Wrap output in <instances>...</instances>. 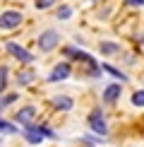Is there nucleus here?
Listing matches in <instances>:
<instances>
[{"label": "nucleus", "mask_w": 144, "mask_h": 147, "mask_svg": "<svg viewBox=\"0 0 144 147\" xmlns=\"http://www.w3.org/2000/svg\"><path fill=\"white\" fill-rule=\"evenodd\" d=\"M87 123H89V128L96 133L99 138H103L106 133H108V123H106V116L99 111V109H94L91 113H89V118H87Z\"/></svg>", "instance_id": "1"}, {"label": "nucleus", "mask_w": 144, "mask_h": 147, "mask_svg": "<svg viewBox=\"0 0 144 147\" xmlns=\"http://www.w3.org/2000/svg\"><path fill=\"white\" fill-rule=\"evenodd\" d=\"M58 41H60V34L55 32V29H48V32L41 34V39H39V48H41V51H53V48L58 46Z\"/></svg>", "instance_id": "2"}, {"label": "nucleus", "mask_w": 144, "mask_h": 147, "mask_svg": "<svg viewBox=\"0 0 144 147\" xmlns=\"http://www.w3.org/2000/svg\"><path fill=\"white\" fill-rule=\"evenodd\" d=\"M22 24V15L15 10H7L0 15V29H17Z\"/></svg>", "instance_id": "3"}, {"label": "nucleus", "mask_w": 144, "mask_h": 147, "mask_svg": "<svg viewBox=\"0 0 144 147\" xmlns=\"http://www.w3.org/2000/svg\"><path fill=\"white\" fill-rule=\"evenodd\" d=\"M5 51H7V53H12V56H15L17 60H22V63H31V60H34V56H31V53H29L27 48L17 46L15 41H7V44H5Z\"/></svg>", "instance_id": "4"}, {"label": "nucleus", "mask_w": 144, "mask_h": 147, "mask_svg": "<svg viewBox=\"0 0 144 147\" xmlns=\"http://www.w3.org/2000/svg\"><path fill=\"white\" fill-rule=\"evenodd\" d=\"M72 72V65L70 63H58L55 68H53V72L48 75V82H60V80H67Z\"/></svg>", "instance_id": "5"}, {"label": "nucleus", "mask_w": 144, "mask_h": 147, "mask_svg": "<svg viewBox=\"0 0 144 147\" xmlns=\"http://www.w3.org/2000/svg\"><path fill=\"white\" fill-rule=\"evenodd\" d=\"M34 116H36V109H34V106H24L22 111H17L15 121H17V123H24V128H27V125H31Z\"/></svg>", "instance_id": "6"}, {"label": "nucleus", "mask_w": 144, "mask_h": 147, "mask_svg": "<svg viewBox=\"0 0 144 147\" xmlns=\"http://www.w3.org/2000/svg\"><path fill=\"white\" fill-rule=\"evenodd\" d=\"M120 94H123V87H120V84H108L106 92H103V101L106 104H115Z\"/></svg>", "instance_id": "7"}, {"label": "nucleus", "mask_w": 144, "mask_h": 147, "mask_svg": "<svg viewBox=\"0 0 144 147\" xmlns=\"http://www.w3.org/2000/svg\"><path fill=\"white\" fill-rule=\"evenodd\" d=\"M99 51L103 53V56H115V53H120V44H113V41H101V44H99Z\"/></svg>", "instance_id": "8"}, {"label": "nucleus", "mask_w": 144, "mask_h": 147, "mask_svg": "<svg viewBox=\"0 0 144 147\" xmlns=\"http://www.w3.org/2000/svg\"><path fill=\"white\" fill-rule=\"evenodd\" d=\"M53 106H55L58 111H70L75 104H72L70 96H55V99H53Z\"/></svg>", "instance_id": "9"}, {"label": "nucleus", "mask_w": 144, "mask_h": 147, "mask_svg": "<svg viewBox=\"0 0 144 147\" xmlns=\"http://www.w3.org/2000/svg\"><path fill=\"white\" fill-rule=\"evenodd\" d=\"M101 70H106V72H111V75L115 77V80H120V82H125V80H127V75H123V72H120L118 68H113V65H101Z\"/></svg>", "instance_id": "10"}, {"label": "nucleus", "mask_w": 144, "mask_h": 147, "mask_svg": "<svg viewBox=\"0 0 144 147\" xmlns=\"http://www.w3.org/2000/svg\"><path fill=\"white\" fill-rule=\"evenodd\" d=\"M132 104H135V106H139V109H144V89H139V92H135V94H132Z\"/></svg>", "instance_id": "11"}, {"label": "nucleus", "mask_w": 144, "mask_h": 147, "mask_svg": "<svg viewBox=\"0 0 144 147\" xmlns=\"http://www.w3.org/2000/svg\"><path fill=\"white\" fill-rule=\"evenodd\" d=\"M31 80H34V72H31V70H27V72H19V77H17V82H19V84H29Z\"/></svg>", "instance_id": "12"}, {"label": "nucleus", "mask_w": 144, "mask_h": 147, "mask_svg": "<svg viewBox=\"0 0 144 147\" xmlns=\"http://www.w3.org/2000/svg\"><path fill=\"white\" fill-rule=\"evenodd\" d=\"M5 84H7V68H0V92H5Z\"/></svg>", "instance_id": "13"}, {"label": "nucleus", "mask_w": 144, "mask_h": 147, "mask_svg": "<svg viewBox=\"0 0 144 147\" xmlns=\"http://www.w3.org/2000/svg\"><path fill=\"white\" fill-rule=\"evenodd\" d=\"M70 15H72V7H67V5L58 10V20H70Z\"/></svg>", "instance_id": "14"}, {"label": "nucleus", "mask_w": 144, "mask_h": 147, "mask_svg": "<svg viewBox=\"0 0 144 147\" xmlns=\"http://www.w3.org/2000/svg\"><path fill=\"white\" fill-rule=\"evenodd\" d=\"M0 133H17V128L7 121H0Z\"/></svg>", "instance_id": "15"}, {"label": "nucleus", "mask_w": 144, "mask_h": 147, "mask_svg": "<svg viewBox=\"0 0 144 147\" xmlns=\"http://www.w3.org/2000/svg\"><path fill=\"white\" fill-rule=\"evenodd\" d=\"M39 133H41V135H43V138H53V140L58 138V135H55V133H53V130H51V128H48V125H39Z\"/></svg>", "instance_id": "16"}, {"label": "nucleus", "mask_w": 144, "mask_h": 147, "mask_svg": "<svg viewBox=\"0 0 144 147\" xmlns=\"http://www.w3.org/2000/svg\"><path fill=\"white\" fill-rule=\"evenodd\" d=\"M51 5H55V0H36V7H41V10L51 7Z\"/></svg>", "instance_id": "17"}, {"label": "nucleus", "mask_w": 144, "mask_h": 147, "mask_svg": "<svg viewBox=\"0 0 144 147\" xmlns=\"http://www.w3.org/2000/svg\"><path fill=\"white\" fill-rule=\"evenodd\" d=\"M12 101H17V94H7V96H3V104L7 106V104H12Z\"/></svg>", "instance_id": "18"}, {"label": "nucleus", "mask_w": 144, "mask_h": 147, "mask_svg": "<svg viewBox=\"0 0 144 147\" xmlns=\"http://www.w3.org/2000/svg\"><path fill=\"white\" fill-rule=\"evenodd\" d=\"M127 5H144V0H125Z\"/></svg>", "instance_id": "19"}]
</instances>
